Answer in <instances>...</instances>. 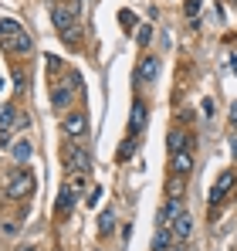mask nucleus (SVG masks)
<instances>
[{
	"instance_id": "1",
	"label": "nucleus",
	"mask_w": 237,
	"mask_h": 251,
	"mask_svg": "<svg viewBox=\"0 0 237 251\" xmlns=\"http://www.w3.org/2000/svg\"><path fill=\"white\" fill-rule=\"evenodd\" d=\"M0 48L10 51V54H31L34 41H31V34H27L17 21L3 17V21H0Z\"/></svg>"
},
{
	"instance_id": "2",
	"label": "nucleus",
	"mask_w": 237,
	"mask_h": 251,
	"mask_svg": "<svg viewBox=\"0 0 237 251\" xmlns=\"http://www.w3.org/2000/svg\"><path fill=\"white\" fill-rule=\"evenodd\" d=\"M51 21H54V27H58V34L65 38L68 44H78V14H75V7H65V3H54L51 7Z\"/></svg>"
},
{
	"instance_id": "3",
	"label": "nucleus",
	"mask_w": 237,
	"mask_h": 251,
	"mask_svg": "<svg viewBox=\"0 0 237 251\" xmlns=\"http://www.w3.org/2000/svg\"><path fill=\"white\" fill-rule=\"evenodd\" d=\"M34 187H38V180L31 176V170H10V176H7V187H3V194L10 197V201H24V197H31L34 194Z\"/></svg>"
},
{
	"instance_id": "4",
	"label": "nucleus",
	"mask_w": 237,
	"mask_h": 251,
	"mask_svg": "<svg viewBox=\"0 0 237 251\" xmlns=\"http://www.w3.org/2000/svg\"><path fill=\"white\" fill-rule=\"evenodd\" d=\"M88 167H92L88 150H85L81 143H68V146H65V170H68V173H88Z\"/></svg>"
},
{
	"instance_id": "5",
	"label": "nucleus",
	"mask_w": 237,
	"mask_h": 251,
	"mask_svg": "<svg viewBox=\"0 0 237 251\" xmlns=\"http://www.w3.org/2000/svg\"><path fill=\"white\" fill-rule=\"evenodd\" d=\"M14 129H21V112H17V105L14 102H7L3 109H0V146H10L14 139Z\"/></svg>"
},
{
	"instance_id": "6",
	"label": "nucleus",
	"mask_w": 237,
	"mask_h": 251,
	"mask_svg": "<svg viewBox=\"0 0 237 251\" xmlns=\"http://www.w3.org/2000/svg\"><path fill=\"white\" fill-rule=\"evenodd\" d=\"M61 129H65V136H68V139H81V136L88 132V116H85V112H78V109H71V112L65 116Z\"/></svg>"
},
{
	"instance_id": "7",
	"label": "nucleus",
	"mask_w": 237,
	"mask_h": 251,
	"mask_svg": "<svg viewBox=\"0 0 237 251\" xmlns=\"http://www.w3.org/2000/svg\"><path fill=\"white\" fill-rule=\"evenodd\" d=\"M169 231H173V238H176V245H183L190 234H193V214L190 210H183L173 224H169Z\"/></svg>"
},
{
	"instance_id": "8",
	"label": "nucleus",
	"mask_w": 237,
	"mask_h": 251,
	"mask_svg": "<svg viewBox=\"0 0 237 251\" xmlns=\"http://www.w3.org/2000/svg\"><path fill=\"white\" fill-rule=\"evenodd\" d=\"M159 78V58H142L139 68H136V82L142 85H153Z\"/></svg>"
},
{
	"instance_id": "9",
	"label": "nucleus",
	"mask_w": 237,
	"mask_h": 251,
	"mask_svg": "<svg viewBox=\"0 0 237 251\" xmlns=\"http://www.w3.org/2000/svg\"><path fill=\"white\" fill-rule=\"evenodd\" d=\"M231 187H234V170H224V173H220V180H217V183H213V190H210V204L224 201V197L231 194Z\"/></svg>"
},
{
	"instance_id": "10",
	"label": "nucleus",
	"mask_w": 237,
	"mask_h": 251,
	"mask_svg": "<svg viewBox=\"0 0 237 251\" xmlns=\"http://www.w3.org/2000/svg\"><path fill=\"white\" fill-rule=\"evenodd\" d=\"M75 92H78V88H75V85H54V92H51V105H54V109H68V105H71V99H75Z\"/></svg>"
},
{
	"instance_id": "11",
	"label": "nucleus",
	"mask_w": 237,
	"mask_h": 251,
	"mask_svg": "<svg viewBox=\"0 0 237 251\" xmlns=\"http://www.w3.org/2000/svg\"><path fill=\"white\" fill-rule=\"evenodd\" d=\"M169 170H173L176 176H190V173H193V153H190V150L173 153V163H169Z\"/></svg>"
},
{
	"instance_id": "12",
	"label": "nucleus",
	"mask_w": 237,
	"mask_h": 251,
	"mask_svg": "<svg viewBox=\"0 0 237 251\" xmlns=\"http://www.w3.org/2000/svg\"><path fill=\"white\" fill-rule=\"evenodd\" d=\"M75 201H78V197H75V190H71V187H61L58 204H54V214H58V217H68L71 207H75Z\"/></svg>"
},
{
	"instance_id": "13",
	"label": "nucleus",
	"mask_w": 237,
	"mask_h": 251,
	"mask_svg": "<svg viewBox=\"0 0 237 251\" xmlns=\"http://www.w3.org/2000/svg\"><path fill=\"white\" fill-rule=\"evenodd\" d=\"M173 231L166 227V224H159L156 227V234H153V251H173Z\"/></svg>"
},
{
	"instance_id": "14",
	"label": "nucleus",
	"mask_w": 237,
	"mask_h": 251,
	"mask_svg": "<svg viewBox=\"0 0 237 251\" xmlns=\"http://www.w3.org/2000/svg\"><path fill=\"white\" fill-rule=\"evenodd\" d=\"M10 153H14V160H17V163H27V160H31V153H34V146H31V139H27V136H21V139H14V143H10Z\"/></svg>"
},
{
	"instance_id": "15",
	"label": "nucleus",
	"mask_w": 237,
	"mask_h": 251,
	"mask_svg": "<svg viewBox=\"0 0 237 251\" xmlns=\"http://www.w3.org/2000/svg\"><path fill=\"white\" fill-rule=\"evenodd\" d=\"M142 129H146V105L136 102V105H132V116H129V136H136V132H142Z\"/></svg>"
},
{
	"instance_id": "16",
	"label": "nucleus",
	"mask_w": 237,
	"mask_h": 251,
	"mask_svg": "<svg viewBox=\"0 0 237 251\" xmlns=\"http://www.w3.org/2000/svg\"><path fill=\"white\" fill-rule=\"evenodd\" d=\"M180 214H183V201H173V197H169V201H166V207L159 210V224H166V227H169Z\"/></svg>"
},
{
	"instance_id": "17",
	"label": "nucleus",
	"mask_w": 237,
	"mask_h": 251,
	"mask_svg": "<svg viewBox=\"0 0 237 251\" xmlns=\"http://www.w3.org/2000/svg\"><path fill=\"white\" fill-rule=\"evenodd\" d=\"M190 143H193V139H190L183 129H173V132H169V139H166L169 153H183V150H190Z\"/></svg>"
},
{
	"instance_id": "18",
	"label": "nucleus",
	"mask_w": 237,
	"mask_h": 251,
	"mask_svg": "<svg viewBox=\"0 0 237 251\" xmlns=\"http://www.w3.org/2000/svg\"><path fill=\"white\" fill-rule=\"evenodd\" d=\"M183 190H187V176H176V173H173V176L166 180V194H169L173 201H183Z\"/></svg>"
},
{
	"instance_id": "19",
	"label": "nucleus",
	"mask_w": 237,
	"mask_h": 251,
	"mask_svg": "<svg viewBox=\"0 0 237 251\" xmlns=\"http://www.w3.org/2000/svg\"><path fill=\"white\" fill-rule=\"evenodd\" d=\"M112 231H116V214H112V210H102V217H98V234L109 238Z\"/></svg>"
},
{
	"instance_id": "20",
	"label": "nucleus",
	"mask_w": 237,
	"mask_h": 251,
	"mask_svg": "<svg viewBox=\"0 0 237 251\" xmlns=\"http://www.w3.org/2000/svg\"><path fill=\"white\" fill-rule=\"evenodd\" d=\"M44 61H47V72H51V75H58V72H65V61H61L58 54H47Z\"/></svg>"
},
{
	"instance_id": "21",
	"label": "nucleus",
	"mask_w": 237,
	"mask_h": 251,
	"mask_svg": "<svg viewBox=\"0 0 237 251\" xmlns=\"http://www.w3.org/2000/svg\"><path fill=\"white\" fill-rule=\"evenodd\" d=\"M136 41H139V44H149V41H153V27H149V24H142V27L136 31Z\"/></svg>"
},
{
	"instance_id": "22",
	"label": "nucleus",
	"mask_w": 237,
	"mask_h": 251,
	"mask_svg": "<svg viewBox=\"0 0 237 251\" xmlns=\"http://www.w3.org/2000/svg\"><path fill=\"white\" fill-rule=\"evenodd\" d=\"M132 150H136V139L129 136V139L122 143V150H118V160H129V156H132Z\"/></svg>"
},
{
	"instance_id": "23",
	"label": "nucleus",
	"mask_w": 237,
	"mask_h": 251,
	"mask_svg": "<svg viewBox=\"0 0 237 251\" xmlns=\"http://www.w3.org/2000/svg\"><path fill=\"white\" fill-rule=\"evenodd\" d=\"M14 85H17V92H27V78H24L21 68H14Z\"/></svg>"
},
{
	"instance_id": "24",
	"label": "nucleus",
	"mask_w": 237,
	"mask_h": 251,
	"mask_svg": "<svg viewBox=\"0 0 237 251\" xmlns=\"http://www.w3.org/2000/svg\"><path fill=\"white\" fill-rule=\"evenodd\" d=\"M197 14H200V0H187V17L197 21Z\"/></svg>"
},
{
	"instance_id": "25",
	"label": "nucleus",
	"mask_w": 237,
	"mask_h": 251,
	"mask_svg": "<svg viewBox=\"0 0 237 251\" xmlns=\"http://www.w3.org/2000/svg\"><path fill=\"white\" fill-rule=\"evenodd\" d=\"M231 119H234V126H237V102L231 105Z\"/></svg>"
},
{
	"instance_id": "26",
	"label": "nucleus",
	"mask_w": 237,
	"mask_h": 251,
	"mask_svg": "<svg viewBox=\"0 0 237 251\" xmlns=\"http://www.w3.org/2000/svg\"><path fill=\"white\" fill-rule=\"evenodd\" d=\"M17 251H38V248H31V245H24V248H17Z\"/></svg>"
},
{
	"instance_id": "27",
	"label": "nucleus",
	"mask_w": 237,
	"mask_h": 251,
	"mask_svg": "<svg viewBox=\"0 0 237 251\" xmlns=\"http://www.w3.org/2000/svg\"><path fill=\"white\" fill-rule=\"evenodd\" d=\"M231 61H234V65H231V68H234V75H237V58H231Z\"/></svg>"
},
{
	"instance_id": "28",
	"label": "nucleus",
	"mask_w": 237,
	"mask_h": 251,
	"mask_svg": "<svg viewBox=\"0 0 237 251\" xmlns=\"http://www.w3.org/2000/svg\"><path fill=\"white\" fill-rule=\"evenodd\" d=\"M173 251H183V245H173Z\"/></svg>"
},
{
	"instance_id": "29",
	"label": "nucleus",
	"mask_w": 237,
	"mask_h": 251,
	"mask_svg": "<svg viewBox=\"0 0 237 251\" xmlns=\"http://www.w3.org/2000/svg\"><path fill=\"white\" fill-rule=\"evenodd\" d=\"M234 156H237V136H234Z\"/></svg>"
}]
</instances>
